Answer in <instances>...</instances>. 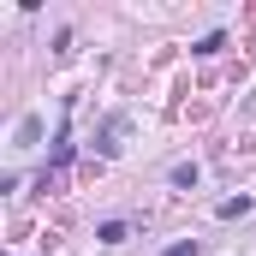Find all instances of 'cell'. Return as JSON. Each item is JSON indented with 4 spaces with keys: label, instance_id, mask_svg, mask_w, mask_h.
<instances>
[{
    "label": "cell",
    "instance_id": "cell-2",
    "mask_svg": "<svg viewBox=\"0 0 256 256\" xmlns=\"http://www.w3.org/2000/svg\"><path fill=\"white\" fill-rule=\"evenodd\" d=\"M238 214H250V196H226L220 202V220H238Z\"/></svg>",
    "mask_w": 256,
    "mask_h": 256
},
{
    "label": "cell",
    "instance_id": "cell-1",
    "mask_svg": "<svg viewBox=\"0 0 256 256\" xmlns=\"http://www.w3.org/2000/svg\"><path fill=\"white\" fill-rule=\"evenodd\" d=\"M126 114H120V120H108V131H102V155H120V137H126Z\"/></svg>",
    "mask_w": 256,
    "mask_h": 256
},
{
    "label": "cell",
    "instance_id": "cell-4",
    "mask_svg": "<svg viewBox=\"0 0 256 256\" xmlns=\"http://www.w3.org/2000/svg\"><path fill=\"white\" fill-rule=\"evenodd\" d=\"M167 256H196V238H179V244H167Z\"/></svg>",
    "mask_w": 256,
    "mask_h": 256
},
{
    "label": "cell",
    "instance_id": "cell-3",
    "mask_svg": "<svg viewBox=\"0 0 256 256\" xmlns=\"http://www.w3.org/2000/svg\"><path fill=\"white\" fill-rule=\"evenodd\" d=\"M96 238H102V244H126V220H108V226H102Z\"/></svg>",
    "mask_w": 256,
    "mask_h": 256
}]
</instances>
